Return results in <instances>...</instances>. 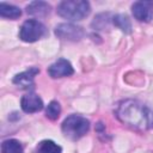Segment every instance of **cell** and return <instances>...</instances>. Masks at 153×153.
<instances>
[{"instance_id": "52a82bcc", "label": "cell", "mask_w": 153, "mask_h": 153, "mask_svg": "<svg viewBox=\"0 0 153 153\" xmlns=\"http://www.w3.org/2000/svg\"><path fill=\"white\" fill-rule=\"evenodd\" d=\"M73 73H74L73 66L66 59H59L57 61H55L53 65H50L48 67V74L51 78H54V79L63 78V76H69Z\"/></svg>"}, {"instance_id": "6da1fadb", "label": "cell", "mask_w": 153, "mask_h": 153, "mask_svg": "<svg viewBox=\"0 0 153 153\" xmlns=\"http://www.w3.org/2000/svg\"><path fill=\"white\" fill-rule=\"evenodd\" d=\"M115 115L124 126L135 130L153 128V110L136 99H124L116 104Z\"/></svg>"}, {"instance_id": "4fadbf2b", "label": "cell", "mask_w": 153, "mask_h": 153, "mask_svg": "<svg viewBox=\"0 0 153 153\" xmlns=\"http://www.w3.org/2000/svg\"><path fill=\"white\" fill-rule=\"evenodd\" d=\"M1 152L2 153H23V146L22 143L16 139H8L5 140L1 143Z\"/></svg>"}, {"instance_id": "3957f363", "label": "cell", "mask_w": 153, "mask_h": 153, "mask_svg": "<svg viewBox=\"0 0 153 153\" xmlns=\"http://www.w3.org/2000/svg\"><path fill=\"white\" fill-rule=\"evenodd\" d=\"M62 133L71 140H78L82 137L90 129V122L80 115H71L62 122Z\"/></svg>"}, {"instance_id": "7c38bea8", "label": "cell", "mask_w": 153, "mask_h": 153, "mask_svg": "<svg viewBox=\"0 0 153 153\" xmlns=\"http://www.w3.org/2000/svg\"><path fill=\"white\" fill-rule=\"evenodd\" d=\"M37 153H62L61 146L51 140H43L37 145Z\"/></svg>"}, {"instance_id": "ba28073f", "label": "cell", "mask_w": 153, "mask_h": 153, "mask_svg": "<svg viewBox=\"0 0 153 153\" xmlns=\"http://www.w3.org/2000/svg\"><path fill=\"white\" fill-rule=\"evenodd\" d=\"M20 106L24 112H27V114L37 112L43 109V100L38 94L33 92H29L22 97Z\"/></svg>"}, {"instance_id": "8fae6325", "label": "cell", "mask_w": 153, "mask_h": 153, "mask_svg": "<svg viewBox=\"0 0 153 153\" xmlns=\"http://www.w3.org/2000/svg\"><path fill=\"white\" fill-rule=\"evenodd\" d=\"M0 16L4 18H8V19H17L22 16V11L19 7L14 5L0 2Z\"/></svg>"}, {"instance_id": "5b68a950", "label": "cell", "mask_w": 153, "mask_h": 153, "mask_svg": "<svg viewBox=\"0 0 153 153\" xmlns=\"http://www.w3.org/2000/svg\"><path fill=\"white\" fill-rule=\"evenodd\" d=\"M55 35L61 39L76 42V41H80L84 37L85 31L79 25H75V24H72V23H62V24L56 25Z\"/></svg>"}, {"instance_id": "7a4b0ae2", "label": "cell", "mask_w": 153, "mask_h": 153, "mask_svg": "<svg viewBox=\"0 0 153 153\" xmlns=\"http://www.w3.org/2000/svg\"><path fill=\"white\" fill-rule=\"evenodd\" d=\"M56 12L60 17L75 22L87 17L91 12V6L85 0H65L57 5Z\"/></svg>"}, {"instance_id": "277c9868", "label": "cell", "mask_w": 153, "mask_h": 153, "mask_svg": "<svg viewBox=\"0 0 153 153\" xmlns=\"http://www.w3.org/2000/svg\"><path fill=\"white\" fill-rule=\"evenodd\" d=\"M45 33L47 29L41 22L36 19H29L23 23L19 30V38L24 42L32 43L41 39L43 36H45Z\"/></svg>"}, {"instance_id": "8992f818", "label": "cell", "mask_w": 153, "mask_h": 153, "mask_svg": "<svg viewBox=\"0 0 153 153\" xmlns=\"http://www.w3.org/2000/svg\"><path fill=\"white\" fill-rule=\"evenodd\" d=\"M131 12L134 18L139 22L148 23L153 18V1H136L131 6Z\"/></svg>"}, {"instance_id": "9a60e30c", "label": "cell", "mask_w": 153, "mask_h": 153, "mask_svg": "<svg viewBox=\"0 0 153 153\" xmlns=\"http://www.w3.org/2000/svg\"><path fill=\"white\" fill-rule=\"evenodd\" d=\"M60 114H61V106H60V104H59L56 100H51V102L48 104L47 109H45V116H47L49 120L55 121V120L59 118Z\"/></svg>"}, {"instance_id": "30bf717a", "label": "cell", "mask_w": 153, "mask_h": 153, "mask_svg": "<svg viewBox=\"0 0 153 153\" xmlns=\"http://www.w3.org/2000/svg\"><path fill=\"white\" fill-rule=\"evenodd\" d=\"M26 13L33 17H45L50 13V5L45 1H32L26 6Z\"/></svg>"}, {"instance_id": "9c48e42d", "label": "cell", "mask_w": 153, "mask_h": 153, "mask_svg": "<svg viewBox=\"0 0 153 153\" xmlns=\"http://www.w3.org/2000/svg\"><path fill=\"white\" fill-rule=\"evenodd\" d=\"M39 73V69L36 67H31L25 72H22L19 74H17L13 78V84H16L17 86L22 87V88H31L33 86V79L35 76Z\"/></svg>"}, {"instance_id": "5bb4252c", "label": "cell", "mask_w": 153, "mask_h": 153, "mask_svg": "<svg viewBox=\"0 0 153 153\" xmlns=\"http://www.w3.org/2000/svg\"><path fill=\"white\" fill-rule=\"evenodd\" d=\"M112 24L115 26H117L118 29H121L124 33H130L131 32L130 20L124 14H115V16H112Z\"/></svg>"}]
</instances>
